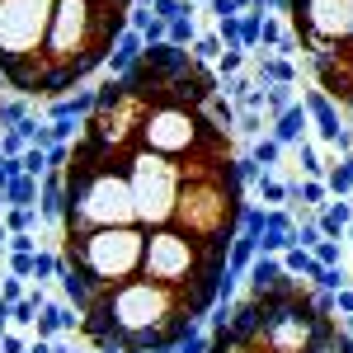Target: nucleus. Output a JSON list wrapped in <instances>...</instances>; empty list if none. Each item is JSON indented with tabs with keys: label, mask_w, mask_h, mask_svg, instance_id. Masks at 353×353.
Instances as JSON below:
<instances>
[{
	"label": "nucleus",
	"mask_w": 353,
	"mask_h": 353,
	"mask_svg": "<svg viewBox=\"0 0 353 353\" xmlns=\"http://www.w3.org/2000/svg\"><path fill=\"white\" fill-rule=\"evenodd\" d=\"M349 221H353V203H325L321 212H316V226H321V236L325 241H344V231H349Z\"/></svg>",
	"instance_id": "10"
},
{
	"label": "nucleus",
	"mask_w": 353,
	"mask_h": 353,
	"mask_svg": "<svg viewBox=\"0 0 353 353\" xmlns=\"http://www.w3.org/2000/svg\"><path fill=\"white\" fill-rule=\"evenodd\" d=\"M344 236H349V241H353V221H349V231H344Z\"/></svg>",
	"instance_id": "42"
},
{
	"label": "nucleus",
	"mask_w": 353,
	"mask_h": 353,
	"mask_svg": "<svg viewBox=\"0 0 353 353\" xmlns=\"http://www.w3.org/2000/svg\"><path fill=\"white\" fill-rule=\"evenodd\" d=\"M259 254V236H250V231H236L231 236V250H226V273L231 278H241L245 269H250V259Z\"/></svg>",
	"instance_id": "12"
},
{
	"label": "nucleus",
	"mask_w": 353,
	"mask_h": 353,
	"mask_svg": "<svg viewBox=\"0 0 353 353\" xmlns=\"http://www.w3.org/2000/svg\"><path fill=\"white\" fill-rule=\"evenodd\" d=\"M344 334H353V316H344Z\"/></svg>",
	"instance_id": "41"
},
{
	"label": "nucleus",
	"mask_w": 353,
	"mask_h": 353,
	"mask_svg": "<svg viewBox=\"0 0 353 353\" xmlns=\"http://www.w3.org/2000/svg\"><path fill=\"white\" fill-rule=\"evenodd\" d=\"M94 113V90H71L66 99H52L48 104V118L52 123H85Z\"/></svg>",
	"instance_id": "6"
},
{
	"label": "nucleus",
	"mask_w": 353,
	"mask_h": 353,
	"mask_svg": "<svg viewBox=\"0 0 353 353\" xmlns=\"http://www.w3.org/2000/svg\"><path fill=\"white\" fill-rule=\"evenodd\" d=\"M0 297L10 301V306H14V301H24L28 297V283H24V278H14V273H5V278H0Z\"/></svg>",
	"instance_id": "31"
},
{
	"label": "nucleus",
	"mask_w": 353,
	"mask_h": 353,
	"mask_svg": "<svg viewBox=\"0 0 353 353\" xmlns=\"http://www.w3.org/2000/svg\"><path fill=\"white\" fill-rule=\"evenodd\" d=\"M28 353H52V344L48 339H28Z\"/></svg>",
	"instance_id": "39"
},
{
	"label": "nucleus",
	"mask_w": 353,
	"mask_h": 353,
	"mask_svg": "<svg viewBox=\"0 0 353 353\" xmlns=\"http://www.w3.org/2000/svg\"><path fill=\"white\" fill-rule=\"evenodd\" d=\"M24 151H28V141L19 137V128H10V132H0V156H5V161H19Z\"/></svg>",
	"instance_id": "27"
},
{
	"label": "nucleus",
	"mask_w": 353,
	"mask_h": 353,
	"mask_svg": "<svg viewBox=\"0 0 353 353\" xmlns=\"http://www.w3.org/2000/svg\"><path fill=\"white\" fill-rule=\"evenodd\" d=\"M0 221H5L10 236H19V231H38V212H33V208H5Z\"/></svg>",
	"instance_id": "23"
},
{
	"label": "nucleus",
	"mask_w": 353,
	"mask_h": 353,
	"mask_svg": "<svg viewBox=\"0 0 353 353\" xmlns=\"http://www.w3.org/2000/svg\"><path fill=\"white\" fill-rule=\"evenodd\" d=\"M306 118L316 123V137L325 141V146H334L339 141V132H344V123H339V109H334V99H325L321 90H306Z\"/></svg>",
	"instance_id": "5"
},
{
	"label": "nucleus",
	"mask_w": 353,
	"mask_h": 353,
	"mask_svg": "<svg viewBox=\"0 0 353 353\" xmlns=\"http://www.w3.org/2000/svg\"><path fill=\"white\" fill-rule=\"evenodd\" d=\"M212 33H217L226 48H241V14H226V19H217V28H212Z\"/></svg>",
	"instance_id": "28"
},
{
	"label": "nucleus",
	"mask_w": 353,
	"mask_h": 353,
	"mask_svg": "<svg viewBox=\"0 0 353 353\" xmlns=\"http://www.w3.org/2000/svg\"><path fill=\"white\" fill-rule=\"evenodd\" d=\"M24 118H28V99H19V94H14V99H0V132L19 128Z\"/></svg>",
	"instance_id": "24"
},
{
	"label": "nucleus",
	"mask_w": 353,
	"mask_h": 353,
	"mask_svg": "<svg viewBox=\"0 0 353 353\" xmlns=\"http://www.w3.org/2000/svg\"><path fill=\"white\" fill-rule=\"evenodd\" d=\"M250 161L259 165L264 174H273V165H283V146H278V141H273V137L264 132L259 141H254V151H250Z\"/></svg>",
	"instance_id": "20"
},
{
	"label": "nucleus",
	"mask_w": 353,
	"mask_h": 353,
	"mask_svg": "<svg viewBox=\"0 0 353 353\" xmlns=\"http://www.w3.org/2000/svg\"><path fill=\"white\" fill-rule=\"evenodd\" d=\"M254 193H259L264 208H283V203H288V184L273 179V174H259V179H254Z\"/></svg>",
	"instance_id": "21"
},
{
	"label": "nucleus",
	"mask_w": 353,
	"mask_h": 353,
	"mask_svg": "<svg viewBox=\"0 0 353 353\" xmlns=\"http://www.w3.org/2000/svg\"><path fill=\"white\" fill-rule=\"evenodd\" d=\"M231 132H241V137H254V141H259V137L269 132V128H264V113H254V109H241V113H236V128H231Z\"/></svg>",
	"instance_id": "25"
},
{
	"label": "nucleus",
	"mask_w": 353,
	"mask_h": 353,
	"mask_svg": "<svg viewBox=\"0 0 353 353\" xmlns=\"http://www.w3.org/2000/svg\"><path fill=\"white\" fill-rule=\"evenodd\" d=\"M61 264L90 278L99 292L123 288L128 278L141 273V254H146V231L141 226H104V231H85V236H66L57 245Z\"/></svg>",
	"instance_id": "1"
},
{
	"label": "nucleus",
	"mask_w": 353,
	"mask_h": 353,
	"mask_svg": "<svg viewBox=\"0 0 353 353\" xmlns=\"http://www.w3.org/2000/svg\"><path fill=\"white\" fill-rule=\"evenodd\" d=\"M297 170H301V179H325V170H330V165L321 161V151H316L306 137L297 141Z\"/></svg>",
	"instance_id": "17"
},
{
	"label": "nucleus",
	"mask_w": 353,
	"mask_h": 353,
	"mask_svg": "<svg viewBox=\"0 0 353 353\" xmlns=\"http://www.w3.org/2000/svg\"><path fill=\"white\" fill-rule=\"evenodd\" d=\"M203 5H212V0H203Z\"/></svg>",
	"instance_id": "43"
},
{
	"label": "nucleus",
	"mask_w": 353,
	"mask_h": 353,
	"mask_svg": "<svg viewBox=\"0 0 353 353\" xmlns=\"http://www.w3.org/2000/svg\"><path fill=\"white\" fill-rule=\"evenodd\" d=\"M193 19H198V14H179V19H170V24H165V43L189 52L193 38H198V24H193Z\"/></svg>",
	"instance_id": "16"
},
{
	"label": "nucleus",
	"mask_w": 353,
	"mask_h": 353,
	"mask_svg": "<svg viewBox=\"0 0 353 353\" xmlns=\"http://www.w3.org/2000/svg\"><path fill=\"white\" fill-rule=\"evenodd\" d=\"M306 123H311V118H306V104H292L283 118H273V123H269V137L288 151V146H297L301 137H306Z\"/></svg>",
	"instance_id": "8"
},
{
	"label": "nucleus",
	"mask_w": 353,
	"mask_h": 353,
	"mask_svg": "<svg viewBox=\"0 0 353 353\" xmlns=\"http://www.w3.org/2000/svg\"><path fill=\"white\" fill-rule=\"evenodd\" d=\"M0 353H28V339L19 330H5V334H0Z\"/></svg>",
	"instance_id": "35"
},
{
	"label": "nucleus",
	"mask_w": 353,
	"mask_h": 353,
	"mask_svg": "<svg viewBox=\"0 0 353 353\" xmlns=\"http://www.w3.org/2000/svg\"><path fill=\"white\" fill-rule=\"evenodd\" d=\"M288 33L316 61H330L349 43V0H288Z\"/></svg>",
	"instance_id": "4"
},
{
	"label": "nucleus",
	"mask_w": 353,
	"mask_h": 353,
	"mask_svg": "<svg viewBox=\"0 0 353 353\" xmlns=\"http://www.w3.org/2000/svg\"><path fill=\"white\" fill-rule=\"evenodd\" d=\"M52 353H76V349H71V344H52Z\"/></svg>",
	"instance_id": "40"
},
{
	"label": "nucleus",
	"mask_w": 353,
	"mask_h": 353,
	"mask_svg": "<svg viewBox=\"0 0 353 353\" xmlns=\"http://www.w3.org/2000/svg\"><path fill=\"white\" fill-rule=\"evenodd\" d=\"M5 208H33L38 212V179L33 174H14L5 189Z\"/></svg>",
	"instance_id": "13"
},
{
	"label": "nucleus",
	"mask_w": 353,
	"mask_h": 353,
	"mask_svg": "<svg viewBox=\"0 0 353 353\" xmlns=\"http://www.w3.org/2000/svg\"><path fill=\"white\" fill-rule=\"evenodd\" d=\"M245 61H250V52H245V48H226V52L212 61V76H217V85H221V81H231V76H241Z\"/></svg>",
	"instance_id": "18"
},
{
	"label": "nucleus",
	"mask_w": 353,
	"mask_h": 353,
	"mask_svg": "<svg viewBox=\"0 0 353 353\" xmlns=\"http://www.w3.org/2000/svg\"><path fill=\"white\" fill-rule=\"evenodd\" d=\"M297 85H264V123H273V118H283V113L297 104V94H292Z\"/></svg>",
	"instance_id": "14"
},
{
	"label": "nucleus",
	"mask_w": 353,
	"mask_h": 353,
	"mask_svg": "<svg viewBox=\"0 0 353 353\" xmlns=\"http://www.w3.org/2000/svg\"><path fill=\"white\" fill-rule=\"evenodd\" d=\"M203 113H208V123H212V128H221V132H231V128H236V104H231V99H226V94H212V99H208V104H203Z\"/></svg>",
	"instance_id": "15"
},
{
	"label": "nucleus",
	"mask_w": 353,
	"mask_h": 353,
	"mask_svg": "<svg viewBox=\"0 0 353 353\" xmlns=\"http://www.w3.org/2000/svg\"><path fill=\"white\" fill-rule=\"evenodd\" d=\"M292 245V236H283V231H264L259 236V254H283Z\"/></svg>",
	"instance_id": "34"
},
{
	"label": "nucleus",
	"mask_w": 353,
	"mask_h": 353,
	"mask_svg": "<svg viewBox=\"0 0 353 353\" xmlns=\"http://www.w3.org/2000/svg\"><path fill=\"white\" fill-rule=\"evenodd\" d=\"M334 316H353V288H339L334 292Z\"/></svg>",
	"instance_id": "37"
},
{
	"label": "nucleus",
	"mask_w": 353,
	"mask_h": 353,
	"mask_svg": "<svg viewBox=\"0 0 353 353\" xmlns=\"http://www.w3.org/2000/svg\"><path fill=\"white\" fill-rule=\"evenodd\" d=\"M349 198H353V193H349Z\"/></svg>",
	"instance_id": "44"
},
{
	"label": "nucleus",
	"mask_w": 353,
	"mask_h": 353,
	"mask_svg": "<svg viewBox=\"0 0 353 353\" xmlns=\"http://www.w3.org/2000/svg\"><path fill=\"white\" fill-rule=\"evenodd\" d=\"M19 165H24V174L43 179V170H48V151H43V146H28L24 156H19Z\"/></svg>",
	"instance_id": "30"
},
{
	"label": "nucleus",
	"mask_w": 353,
	"mask_h": 353,
	"mask_svg": "<svg viewBox=\"0 0 353 353\" xmlns=\"http://www.w3.org/2000/svg\"><path fill=\"white\" fill-rule=\"evenodd\" d=\"M5 330H10V301L0 297V334H5Z\"/></svg>",
	"instance_id": "38"
},
{
	"label": "nucleus",
	"mask_w": 353,
	"mask_h": 353,
	"mask_svg": "<svg viewBox=\"0 0 353 353\" xmlns=\"http://www.w3.org/2000/svg\"><path fill=\"white\" fill-rule=\"evenodd\" d=\"M38 231H19V236H10V241H5V250H10V254H33V250H38Z\"/></svg>",
	"instance_id": "33"
},
{
	"label": "nucleus",
	"mask_w": 353,
	"mask_h": 353,
	"mask_svg": "<svg viewBox=\"0 0 353 353\" xmlns=\"http://www.w3.org/2000/svg\"><path fill=\"white\" fill-rule=\"evenodd\" d=\"M123 170H128V189H132L137 226L146 236L170 226L174 203H179V189H184V165L161 156V151H146L141 141H132L123 151Z\"/></svg>",
	"instance_id": "2"
},
{
	"label": "nucleus",
	"mask_w": 353,
	"mask_h": 353,
	"mask_svg": "<svg viewBox=\"0 0 353 353\" xmlns=\"http://www.w3.org/2000/svg\"><path fill=\"white\" fill-rule=\"evenodd\" d=\"M221 52H226V43H221L217 33H198V38H193V48H189V57L198 61V66H212Z\"/></svg>",
	"instance_id": "19"
},
{
	"label": "nucleus",
	"mask_w": 353,
	"mask_h": 353,
	"mask_svg": "<svg viewBox=\"0 0 353 353\" xmlns=\"http://www.w3.org/2000/svg\"><path fill=\"white\" fill-rule=\"evenodd\" d=\"M141 43H146V48H156V43H165V24L156 19V14H151V19H146V28H141Z\"/></svg>",
	"instance_id": "36"
},
{
	"label": "nucleus",
	"mask_w": 353,
	"mask_h": 353,
	"mask_svg": "<svg viewBox=\"0 0 353 353\" xmlns=\"http://www.w3.org/2000/svg\"><path fill=\"white\" fill-rule=\"evenodd\" d=\"M174 353H208V325H203V321H193L189 334L174 344Z\"/></svg>",
	"instance_id": "26"
},
{
	"label": "nucleus",
	"mask_w": 353,
	"mask_h": 353,
	"mask_svg": "<svg viewBox=\"0 0 353 353\" xmlns=\"http://www.w3.org/2000/svg\"><path fill=\"white\" fill-rule=\"evenodd\" d=\"M141 52H146V43H141V33H132V28H128V33H123V38L113 43L109 61H104V66H109V76H113V81H118V76H128V71H132L137 61H141Z\"/></svg>",
	"instance_id": "7"
},
{
	"label": "nucleus",
	"mask_w": 353,
	"mask_h": 353,
	"mask_svg": "<svg viewBox=\"0 0 353 353\" xmlns=\"http://www.w3.org/2000/svg\"><path fill=\"white\" fill-rule=\"evenodd\" d=\"M33 254H5V269L14 273V278H24V283H33Z\"/></svg>",
	"instance_id": "32"
},
{
	"label": "nucleus",
	"mask_w": 353,
	"mask_h": 353,
	"mask_svg": "<svg viewBox=\"0 0 353 353\" xmlns=\"http://www.w3.org/2000/svg\"><path fill=\"white\" fill-rule=\"evenodd\" d=\"M57 269H61V254H57L52 245H38V254H33V278H38V288H43L48 278H57Z\"/></svg>",
	"instance_id": "22"
},
{
	"label": "nucleus",
	"mask_w": 353,
	"mask_h": 353,
	"mask_svg": "<svg viewBox=\"0 0 353 353\" xmlns=\"http://www.w3.org/2000/svg\"><path fill=\"white\" fill-rule=\"evenodd\" d=\"M311 254H316V264H321V269H339V264H344V259H339V254H344V250H339V241H321Z\"/></svg>",
	"instance_id": "29"
},
{
	"label": "nucleus",
	"mask_w": 353,
	"mask_h": 353,
	"mask_svg": "<svg viewBox=\"0 0 353 353\" xmlns=\"http://www.w3.org/2000/svg\"><path fill=\"white\" fill-rule=\"evenodd\" d=\"M221 128L208 123V113L203 109H189V104H174V99H156V104H146V118H141V128H137V141L146 146V151H161L170 161H184L193 151H203V146H212L221 141Z\"/></svg>",
	"instance_id": "3"
},
{
	"label": "nucleus",
	"mask_w": 353,
	"mask_h": 353,
	"mask_svg": "<svg viewBox=\"0 0 353 353\" xmlns=\"http://www.w3.org/2000/svg\"><path fill=\"white\" fill-rule=\"evenodd\" d=\"M306 353H353V334H344L339 316H330V321H321V330H316V339H311Z\"/></svg>",
	"instance_id": "9"
},
{
	"label": "nucleus",
	"mask_w": 353,
	"mask_h": 353,
	"mask_svg": "<svg viewBox=\"0 0 353 353\" xmlns=\"http://www.w3.org/2000/svg\"><path fill=\"white\" fill-rule=\"evenodd\" d=\"M245 273H250V292H254V297L283 283V264H278V254H254Z\"/></svg>",
	"instance_id": "11"
}]
</instances>
